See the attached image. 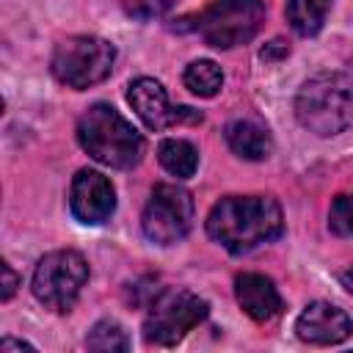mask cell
<instances>
[{
	"label": "cell",
	"instance_id": "e0dca14e",
	"mask_svg": "<svg viewBox=\"0 0 353 353\" xmlns=\"http://www.w3.org/2000/svg\"><path fill=\"white\" fill-rule=\"evenodd\" d=\"M85 347L97 353H124L130 350V336L116 320H99L85 336Z\"/></svg>",
	"mask_w": 353,
	"mask_h": 353
},
{
	"label": "cell",
	"instance_id": "d6986e66",
	"mask_svg": "<svg viewBox=\"0 0 353 353\" xmlns=\"http://www.w3.org/2000/svg\"><path fill=\"white\" fill-rule=\"evenodd\" d=\"M171 0H124V11L135 19H154L168 11Z\"/></svg>",
	"mask_w": 353,
	"mask_h": 353
},
{
	"label": "cell",
	"instance_id": "3957f363",
	"mask_svg": "<svg viewBox=\"0 0 353 353\" xmlns=\"http://www.w3.org/2000/svg\"><path fill=\"white\" fill-rule=\"evenodd\" d=\"M295 119L320 138L345 132L353 124V77L345 72H320L295 94Z\"/></svg>",
	"mask_w": 353,
	"mask_h": 353
},
{
	"label": "cell",
	"instance_id": "5b68a950",
	"mask_svg": "<svg viewBox=\"0 0 353 353\" xmlns=\"http://www.w3.org/2000/svg\"><path fill=\"white\" fill-rule=\"evenodd\" d=\"M116 63V47L99 36H66L55 44L50 72L52 77L74 91H85L102 83Z\"/></svg>",
	"mask_w": 353,
	"mask_h": 353
},
{
	"label": "cell",
	"instance_id": "277c9868",
	"mask_svg": "<svg viewBox=\"0 0 353 353\" xmlns=\"http://www.w3.org/2000/svg\"><path fill=\"white\" fill-rule=\"evenodd\" d=\"M265 22L262 0H212L196 14H185L176 19L174 30L196 33L204 44L215 50H232L248 44Z\"/></svg>",
	"mask_w": 353,
	"mask_h": 353
},
{
	"label": "cell",
	"instance_id": "44dd1931",
	"mask_svg": "<svg viewBox=\"0 0 353 353\" xmlns=\"http://www.w3.org/2000/svg\"><path fill=\"white\" fill-rule=\"evenodd\" d=\"M0 350H3V353H8V350H33V345H30V342H22V339L6 336V339L0 342Z\"/></svg>",
	"mask_w": 353,
	"mask_h": 353
},
{
	"label": "cell",
	"instance_id": "9c48e42d",
	"mask_svg": "<svg viewBox=\"0 0 353 353\" xmlns=\"http://www.w3.org/2000/svg\"><path fill=\"white\" fill-rule=\"evenodd\" d=\"M69 210L85 226H99L110 221L116 210V190L110 179L94 168H80L69 188Z\"/></svg>",
	"mask_w": 353,
	"mask_h": 353
},
{
	"label": "cell",
	"instance_id": "ba28073f",
	"mask_svg": "<svg viewBox=\"0 0 353 353\" xmlns=\"http://www.w3.org/2000/svg\"><path fill=\"white\" fill-rule=\"evenodd\" d=\"M190 226H193V196L171 182L154 185L141 212V229L146 240L157 245H174L190 232Z\"/></svg>",
	"mask_w": 353,
	"mask_h": 353
},
{
	"label": "cell",
	"instance_id": "7402d4cb",
	"mask_svg": "<svg viewBox=\"0 0 353 353\" xmlns=\"http://www.w3.org/2000/svg\"><path fill=\"white\" fill-rule=\"evenodd\" d=\"M339 284L353 295V265H350V268H345V270L339 273Z\"/></svg>",
	"mask_w": 353,
	"mask_h": 353
},
{
	"label": "cell",
	"instance_id": "4fadbf2b",
	"mask_svg": "<svg viewBox=\"0 0 353 353\" xmlns=\"http://www.w3.org/2000/svg\"><path fill=\"white\" fill-rule=\"evenodd\" d=\"M223 138L229 143V149L243 157V160H265L273 149V141H270V132L251 121V119H234L223 127Z\"/></svg>",
	"mask_w": 353,
	"mask_h": 353
},
{
	"label": "cell",
	"instance_id": "ffe728a7",
	"mask_svg": "<svg viewBox=\"0 0 353 353\" xmlns=\"http://www.w3.org/2000/svg\"><path fill=\"white\" fill-rule=\"evenodd\" d=\"M17 287H19V276L11 270V265L8 262H3V301H11V295L17 292Z\"/></svg>",
	"mask_w": 353,
	"mask_h": 353
},
{
	"label": "cell",
	"instance_id": "7a4b0ae2",
	"mask_svg": "<svg viewBox=\"0 0 353 353\" xmlns=\"http://www.w3.org/2000/svg\"><path fill=\"white\" fill-rule=\"evenodd\" d=\"M80 146L108 168H132L143 157V135L108 102H94L77 121Z\"/></svg>",
	"mask_w": 353,
	"mask_h": 353
},
{
	"label": "cell",
	"instance_id": "ac0fdd59",
	"mask_svg": "<svg viewBox=\"0 0 353 353\" xmlns=\"http://www.w3.org/2000/svg\"><path fill=\"white\" fill-rule=\"evenodd\" d=\"M328 229L339 237H353V193L336 196L328 210Z\"/></svg>",
	"mask_w": 353,
	"mask_h": 353
},
{
	"label": "cell",
	"instance_id": "52a82bcc",
	"mask_svg": "<svg viewBox=\"0 0 353 353\" xmlns=\"http://www.w3.org/2000/svg\"><path fill=\"white\" fill-rule=\"evenodd\" d=\"M210 314V303L199 298L190 290H163L146 312L143 320V339L146 345L157 347H174L193 331L199 323H204Z\"/></svg>",
	"mask_w": 353,
	"mask_h": 353
},
{
	"label": "cell",
	"instance_id": "8992f818",
	"mask_svg": "<svg viewBox=\"0 0 353 353\" xmlns=\"http://www.w3.org/2000/svg\"><path fill=\"white\" fill-rule=\"evenodd\" d=\"M85 281H88L85 256L80 251L61 248V251L44 254L36 262L33 279H30V290H33V298L39 303H44L47 309L63 314L77 303Z\"/></svg>",
	"mask_w": 353,
	"mask_h": 353
},
{
	"label": "cell",
	"instance_id": "30bf717a",
	"mask_svg": "<svg viewBox=\"0 0 353 353\" xmlns=\"http://www.w3.org/2000/svg\"><path fill=\"white\" fill-rule=\"evenodd\" d=\"M295 334L309 345H339L353 334V320L345 309L328 301H312L295 320Z\"/></svg>",
	"mask_w": 353,
	"mask_h": 353
},
{
	"label": "cell",
	"instance_id": "6da1fadb",
	"mask_svg": "<svg viewBox=\"0 0 353 353\" xmlns=\"http://www.w3.org/2000/svg\"><path fill=\"white\" fill-rule=\"evenodd\" d=\"M281 232L284 215L273 196H223L207 215V234L234 256L273 243Z\"/></svg>",
	"mask_w": 353,
	"mask_h": 353
},
{
	"label": "cell",
	"instance_id": "8fae6325",
	"mask_svg": "<svg viewBox=\"0 0 353 353\" xmlns=\"http://www.w3.org/2000/svg\"><path fill=\"white\" fill-rule=\"evenodd\" d=\"M127 102L130 108L138 113V119L149 127V130H165L174 124V110L168 105V94L163 88V83H157L154 77H138L127 85Z\"/></svg>",
	"mask_w": 353,
	"mask_h": 353
},
{
	"label": "cell",
	"instance_id": "5bb4252c",
	"mask_svg": "<svg viewBox=\"0 0 353 353\" xmlns=\"http://www.w3.org/2000/svg\"><path fill=\"white\" fill-rule=\"evenodd\" d=\"M157 160L171 176L190 179L199 168V149L185 138H165L157 146Z\"/></svg>",
	"mask_w": 353,
	"mask_h": 353
},
{
	"label": "cell",
	"instance_id": "7c38bea8",
	"mask_svg": "<svg viewBox=\"0 0 353 353\" xmlns=\"http://www.w3.org/2000/svg\"><path fill=\"white\" fill-rule=\"evenodd\" d=\"M234 298H237V306L256 323L276 317L284 306L276 284L262 273H240L234 279Z\"/></svg>",
	"mask_w": 353,
	"mask_h": 353
},
{
	"label": "cell",
	"instance_id": "9a60e30c",
	"mask_svg": "<svg viewBox=\"0 0 353 353\" xmlns=\"http://www.w3.org/2000/svg\"><path fill=\"white\" fill-rule=\"evenodd\" d=\"M328 11H331V0H287V22L290 28L309 39V36H317L328 19Z\"/></svg>",
	"mask_w": 353,
	"mask_h": 353
},
{
	"label": "cell",
	"instance_id": "2e32d148",
	"mask_svg": "<svg viewBox=\"0 0 353 353\" xmlns=\"http://www.w3.org/2000/svg\"><path fill=\"white\" fill-rule=\"evenodd\" d=\"M182 80H185V88H188L190 94L210 99V97H215V94L221 91V85H223V72H221V66H218L215 61L199 58V61H190V63L185 66Z\"/></svg>",
	"mask_w": 353,
	"mask_h": 353
}]
</instances>
